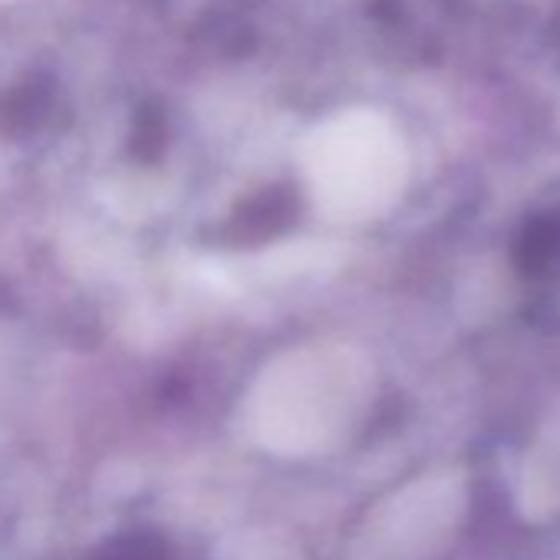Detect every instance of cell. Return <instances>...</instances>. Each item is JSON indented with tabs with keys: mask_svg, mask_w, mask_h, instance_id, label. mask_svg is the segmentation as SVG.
Listing matches in <instances>:
<instances>
[{
	"mask_svg": "<svg viewBox=\"0 0 560 560\" xmlns=\"http://www.w3.org/2000/svg\"><path fill=\"white\" fill-rule=\"evenodd\" d=\"M334 360L314 366V376H304V360L284 376L264 383L260 393V435L264 442L284 445V448H304L314 442H324L340 429V419L350 412L347 402H317V396H334L343 389H357V373L350 366H330Z\"/></svg>",
	"mask_w": 560,
	"mask_h": 560,
	"instance_id": "cell-2",
	"label": "cell"
},
{
	"mask_svg": "<svg viewBox=\"0 0 560 560\" xmlns=\"http://www.w3.org/2000/svg\"><path fill=\"white\" fill-rule=\"evenodd\" d=\"M311 168L334 208L373 211L396 191L402 155L383 122L343 119L317 139Z\"/></svg>",
	"mask_w": 560,
	"mask_h": 560,
	"instance_id": "cell-1",
	"label": "cell"
},
{
	"mask_svg": "<svg viewBox=\"0 0 560 560\" xmlns=\"http://www.w3.org/2000/svg\"><path fill=\"white\" fill-rule=\"evenodd\" d=\"M560 264V224H544L540 231H530L524 241L521 267L527 273H550Z\"/></svg>",
	"mask_w": 560,
	"mask_h": 560,
	"instance_id": "cell-3",
	"label": "cell"
}]
</instances>
